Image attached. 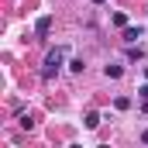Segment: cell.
Listing matches in <instances>:
<instances>
[{"instance_id":"8","label":"cell","mask_w":148,"mask_h":148,"mask_svg":"<svg viewBox=\"0 0 148 148\" xmlns=\"http://www.w3.org/2000/svg\"><path fill=\"white\" fill-rule=\"evenodd\" d=\"M69 69H73V73H83L86 66H83V59H73V62H69Z\"/></svg>"},{"instance_id":"10","label":"cell","mask_w":148,"mask_h":148,"mask_svg":"<svg viewBox=\"0 0 148 148\" xmlns=\"http://www.w3.org/2000/svg\"><path fill=\"white\" fill-rule=\"evenodd\" d=\"M141 141H145V145H148V131H141Z\"/></svg>"},{"instance_id":"11","label":"cell","mask_w":148,"mask_h":148,"mask_svg":"<svg viewBox=\"0 0 148 148\" xmlns=\"http://www.w3.org/2000/svg\"><path fill=\"white\" fill-rule=\"evenodd\" d=\"M145 79H148V66H145Z\"/></svg>"},{"instance_id":"6","label":"cell","mask_w":148,"mask_h":148,"mask_svg":"<svg viewBox=\"0 0 148 148\" xmlns=\"http://www.w3.org/2000/svg\"><path fill=\"white\" fill-rule=\"evenodd\" d=\"M114 107H117V110H127V107H131V100H127V97H117V100H114Z\"/></svg>"},{"instance_id":"9","label":"cell","mask_w":148,"mask_h":148,"mask_svg":"<svg viewBox=\"0 0 148 148\" xmlns=\"http://www.w3.org/2000/svg\"><path fill=\"white\" fill-rule=\"evenodd\" d=\"M138 97H141V100H148V83L141 86V90H138Z\"/></svg>"},{"instance_id":"3","label":"cell","mask_w":148,"mask_h":148,"mask_svg":"<svg viewBox=\"0 0 148 148\" xmlns=\"http://www.w3.org/2000/svg\"><path fill=\"white\" fill-rule=\"evenodd\" d=\"M141 35H145V28H124V41H127V45H134Z\"/></svg>"},{"instance_id":"1","label":"cell","mask_w":148,"mask_h":148,"mask_svg":"<svg viewBox=\"0 0 148 148\" xmlns=\"http://www.w3.org/2000/svg\"><path fill=\"white\" fill-rule=\"evenodd\" d=\"M62 59H66V48H52V52L45 55V66H41V79H52V76H59V69H62Z\"/></svg>"},{"instance_id":"5","label":"cell","mask_w":148,"mask_h":148,"mask_svg":"<svg viewBox=\"0 0 148 148\" xmlns=\"http://www.w3.org/2000/svg\"><path fill=\"white\" fill-rule=\"evenodd\" d=\"M103 73L110 76V79H121V73H124V69H121V66H107V69H103Z\"/></svg>"},{"instance_id":"13","label":"cell","mask_w":148,"mask_h":148,"mask_svg":"<svg viewBox=\"0 0 148 148\" xmlns=\"http://www.w3.org/2000/svg\"><path fill=\"white\" fill-rule=\"evenodd\" d=\"M145 114H148V103H145Z\"/></svg>"},{"instance_id":"7","label":"cell","mask_w":148,"mask_h":148,"mask_svg":"<svg viewBox=\"0 0 148 148\" xmlns=\"http://www.w3.org/2000/svg\"><path fill=\"white\" fill-rule=\"evenodd\" d=\"M114 24L117 28H127V14H114Z\"/></svg>"},{"instance_id":"4","label":"cell","mask_w":148,"mask_h":148,"mask_svg":"<svg viewBox=\"0 0 148 148\" xmlns=\"http://www.w3.org/2000/svg\"><path fill=\"white\" fill-rule=\"evenodd\" d=\"M86 127H100V114H97V110L86 114Z\"/></svg>"},{"instance_id":"12","label":"cell","mask_w":148,"mask_h":148,"mask_svg":"<svg viewBox=\"0 0 148 148\" xmlns=\"http://www.w3.org/2000/svg\"><path fill=\"white\" fill-rule=\"evenodd\" d=\"M93 3H103V0H93Z\"/></svg>"},{"instance_id":"2","label":"cell","mask_w":148,"mask_h":148,"mask_svg":"<svg viewBox=\"0 0 148 148\" xmlns=\"http://www.w3.org/2000/svg\"><path fill=\"white\" fill-rule=\"evenodd\" d=\"M48 28H52V17H48V14L35 21V35H48Z\"/></svg>"}]
</instances>
